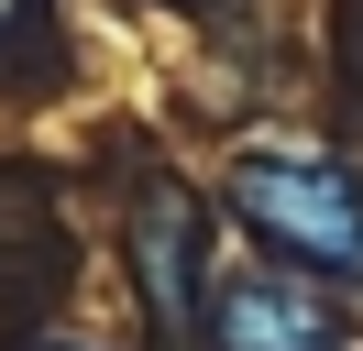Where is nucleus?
<instances>
[{"mask_svg":"<svg viewBox=\"0 0 363 351\" xmlns=\"http://www.w3.org/2000/svg\"><path fill=\"white\" fill-rule=\"evenodd\" d=\"M231 209L297 263H330V275H363V165L319 143H253L231 165Z\"/></svg>","mask_w":363,"mask_h":351,"instance_id":"1","label":"nucleus"},{"mask_svg":"<svg viewBox=\"0 0 363 351\" xmlns=\"http://www.w3.org/2000/svg\"><path fill=\"white\" fill-rule=\"evenodd\" d=\"M220 351H341V318L308 297V285H275V275H242L220 285V318H209Z\"/></svg>","mask_w":363,"mask_h":351,"instance_id":"2","label":"nucleus"},{"mask_svg":"<svg viewBox=\"0 0 363 351\" xmlns=\"http://www.w3.org/2000/svg\"><path fill=\"white\" fill-rule=\"evenodd\" d=\"M11 11H23V0H0V22H11Z\"/></svg>","mask_w":363,"mask_h":351,"instance_id":"3","label":"nucleus"}]
</instances>
